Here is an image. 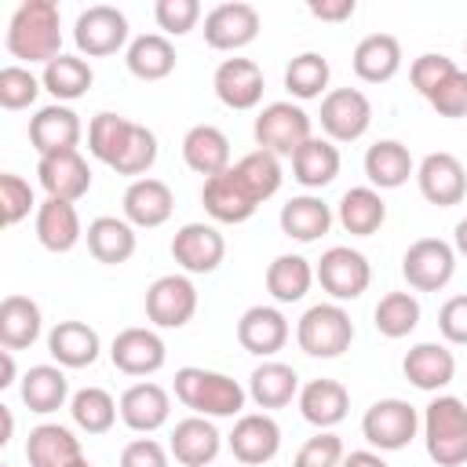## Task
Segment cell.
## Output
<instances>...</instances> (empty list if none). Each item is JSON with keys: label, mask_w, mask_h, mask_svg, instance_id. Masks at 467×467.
Here are the masks:
<instances>
[{"label": "cell", "mask_w": 467, "mask_h": 467, "mask_svg": "<svg viewBox=\"0 0 467 467\" xmlns=\"http://www.w3.org/2000/svg\"><path fill=\"white\" fill-rule=\"evenodd\" d=\"M7 51L22 62H51L62 51V18L51 0H26L7 22Z\"/></svg>", "instance_id": "cell-1"}, {"label": "cell", "mask_w": 467, "mask_h": 467, "mask_svg": "<svg viewBox=\"0 0 467 467\" xmlns=\"http://www.w3.org/2000/svg\"><path fill=\"white\" fill-rule=\"evenodd\" d=\"M120 208H124V219H128L131 226L153 230V226H164V223L171 219V212H175V193H171L168 182L146 175V179H135V182L124 190Z\"/></svg>", "instance_id": "cell-20"}, {"label": "cell", "mask_w": 467, "mask_h": 467, "mask_svg": "<svg viewBox=\"0 0 467 467\" xmlns=\"http://www.w3.org/2000/svg\"><path fill=\"white\" fill-rule=\"evenodd\" d=\"M314 277L321 281V288L336 299V303H347V299H358L368 281H372V266L368 259L358 252V248H347V244H336L328 252H321L317 266H314Z\"/></svg>", "instance_id": "cell-9"}, {"label": "cell", "mask_w": 467, "mask_h": 467, "mask_svg": "<svg viewBox=\"0 0 467 467\" xmlns=\"http://www.w3.org/2000/svg\"><path fill=\"white\" fill-rule=\"evenodd\" d=\"M281 449V427L274 416L266 412H244L237 416L234 431H230V452L234 460L248 463V467H263L277 456Z\"/></svg>", "instance_id": "cell-18"}, {"label": "cell", "mask_w": 467, "mask_h": 467, "mask_svg": "<svg viewBox=\"0 0 467 467\" xmlns=\"http://www.w3.org/2000/svg\"><path fill=\"white\" fill-rule=\"evenodd\" d=\"M328 77H332L328 58L317 55V51H303V55H296V58L285 66V88H288V95L299 99V102L317 99V95L328 88Z\"/></svg>", "instance_id": "cell-45"}, {"label": "cell", "mask_w": 467, "mask_h": 467, "mask_svg": "<svg viewBox=\"0 0 467 467\" xmlns=\"http://www.w3.org/2000/svg\"><path fill=\"white\" fill-rule=\"evenodd\" d=\"M175 398L193 409V416H208V420H226V416H241L248 390L215 368H197L186 365L175 372Z\"/></svg>", "instance_id": "cell-2"}, {"label": "cell", "mask_w": 467, "mask_h": 467, "mask_svg": "<svg viewBox=\"0 0 467 467\" xmlns=\"http://www.w3.org/2000/svg\"><path fill=\"white\" fill-rule=\"evenodd\" d=\"M33 204H36V201H33V186H29L22 175L4 171V175H0V215H4V226L22 223Z\"/></svg>", "instance_id": "cell-51"}, {"label": "cell", "mask_w": 467, "mask_h": 467, "mask_svg": "<svg viewBox=\"0 0 467 467\" xmlns=\"http://www.w3.org/2000/svg\"><path fill=\"white\" fill-rule=\"evenodd\" d=\"M277 223H281L285 237H292V241H299V244H310V241H317V237L328 234V226H332V208H328L321 197L303 193V197H292V201L281 204Z\"/></svg>", "instance_id": "cell-33"}, {"label": "cell", "mask_w": 467, "mask_h": 467, "mask_svg": "<svg viewBox=\"0 0 467 467\" xmlns=\"http://www.w3.org/2000/svg\"><path fill=\"white\" fill-rule=\"evenodd\" d=\"M131 131H135V120L120 117V113H95L91 124H88V150H91V157L113 168L117 157L124 153Z\"/></svg>", "instance_id": "cell-43"}, {"label": "cell", "mask_w": 467, "mask_h": 467, "mask_svg": "<svg viewBox=\"0 0 467 467\" xmlns=\"http://www.w3.org/2000/svg\"><path fill=\"white\" fill-rule=\"evenodd\" d=\"M40 84H44V91H51L58 102H73V99L88 95V88L95 84V73H91V66H88L84 58H77V55H58V58H51V62L44 66Z\"/></svg>", "instance_id": "cell-41"}, {"label": "cell", "mask_w": 467, "mask_h": 467, "mask_svg": "<svg viewBox=\"0 0 467 467\" xmlns=\"http://www.w3.org/2000/svg\"><path fill=\"white\" fill-rule=\"evenodd\" d=\"M153 161H157V135L146 124H135L124 153L113 164V171L117 175H139V179H146V171L153 168Z\"/></svg>", "instance_id": "cell-48"}, {"label": "cell", "mask_w": 467, "mask_h": 467, "mask_svg": "<svg viewBox=\"0 0 467 467\" xmlns=\"http://www.w3.org/2000/svg\"><path fill=\"white\" fill-rule=\"evenodd\" d=\"M15 383V350H0V387Z\"/></svg>", "instance_id": "cell-59"}, {"label": "cell", "mask_w": 467, "mask_h": 467, "mask_svg": "<svg viewBox=\"0 0 467 467\" xmlns=\"http://www.w3.org/2000/svg\"><path fill=\"white\" fill-rule=\"evenodd\" d=\"M365 175L372 186L379 190H398L409 182V175H416L412 168V153L405 142L398 139H379L365 150Z\"/></svg>", "instance_id": "cell-32"}, {"label": "cell", "mask_w": 467, "mask_h": 467, "mask_svg": "<svg viewBox=\"0 0 467 467\" xmlns=\"http://www.w3.org/2000/svg\"><path fill=\"white\" fill-rule=\"evenodd\" d=\"M354 73L365 84H387L398 69H401V44L390 33H368L358 40L354 58H350Z\"/></svg>", "instance_id": "cell-30"}, {"label": "cell", "mask_w": 467, "mask_h": 467, "mask_svg": "<svg viewBox=\"0 0 467 467\" xmlns=\"http://www.w3.org/2000/svg\"><path fill=\"white\" fill-rule=\"evenodd\" d=\"M234 168H237V175L244 179V186L252 190V197H255L259 204L270 201V197L281 190V179H285L281 161H277L274 153H266V150H252V153H244Z\"/></svg>", "instance_id": "cell-47"}, {"label": "cell", "mask_w": 467, "mask_h": 467, "mask_svg": "<svg viewBox=\"0 0 467 467\" xmlns=\"http://www.w3.org/2000/svg\"><path fill=\"white\" fill-rule=\"evenodd\" d=\"M226 255V241L212 223H186L171 237V259L186 274H212Z\"/></svg>", "instance_id": "cell-15"}, {"label": "cell", "mask_w": 467, "mask_h": 467, "mask_svg": "<svg viewBox=\"0 0 467 467\" xmlns=\"http://www.w3.org/2000/svg\"><path fill=\"white\" fill-rule=\"evenodd\" d=\"M321 128L332 142H354L372 124V102L358 88H332L321 99Z\"/></svg>", "instance_id": "cell-10"}, {"label": "cell", "mask_w": 467, "mask_h": 467, "mask_svg": "<svg viewBox=\"0 0 467 467\" xmlns=\"http://www.w3.org/2000/svg\"><path fill=\"white\" fill-rule=\"evenodd\" d=\"M128 73L139 80H164L175 69V47L164 33H142L124 51Z\"/></svg>", "instance_id": "cell-40"}, {"label": "cell", "mask_w": 467, "mask_h": 467, "mask_svg": "<svg viewBox=\"0 0 467 467\" xmlns=\"http://www.w3.org/2000/svg\"><path fill=\"white\" fill-rule=\"evenodd\" d=\"M401 372H405V379L412 387H420L427 394H438L441 387L452 383L456 358H452V350L445 343H416V347H409V354L401 361Z\"/></svg>", "instance_id": "cell-24"}, {"label": "cell", "mask_w": 467, "mask_h": 467, "mask_svg": "<svg viewBox=\"0 0 467 467\" xmlns=\"http://www.w3.org/2000/svg\"><path fill=\"white\" fill-rule=\"evenodd\" d=\"M26 460L29 467H73L84 460L80 438L62 423H40L26 438Z\"/></svg>", "instance_id": "cell-27"}, {"label": "cell", "mask_w": 467, "mask_h": 467, "mask_svg": "<svg viewBox=\"0 0 467 467\" xmlns=\"http://www.w3.org/2000/svg\"><path fill=\"white\" fill-rule=\"evenodd\" d=\"M416 182H420V193L438 204V208H452L467 197V171L460 164V157L438 150V153H427L416 168Z\"/></svg>", "instance_id": "cell-17"}, {"label": "cell", "mask_w": 467, "mask_h": 467, "mask_svg": "<svg viewBox=\"0 0 467 467\" xmlns=\"http://www.w3.org/2000/svg\"><path fill=\"white\" fill-rule=\"evenodd\" d=\"M336 219L339 226L350 234V237H372L383 219H387V204L379 197V190L372 186H354L339 197V208H336Z\"/></svg>", "instance_id": "cell-35"}, {"label": "cell", "mask_w": 467, "mask_h": 467, "mask_svg": "<svg viewBox=\"0 0 467 467\" xmlns=\"http://www.w3.org/2000/svg\"><path fill=\"white\" fill-rule=\"evenodd\" d=\"M420 412L409 405V401H401V398H379V401H372L368 409H365V416H361V434H365V441L368 445H376L379 452H398V449H405L412 438H416V431H420Z\"/></svg>", "instance_id": "cell-6"}, {"label": "cell", "mask_w": 467, "mask_h": 467, "mask_svg": "<svg viewBox=\"0 0 467 467\" xmlns=\"http://www.w3.org/2000/svg\"><path fill=\"white\" fill-rule=\"evenodd\" d=\"M438 332H441L449 343L467 347V292L441 303V310H438Z\"/></svg>", "instance_id": "cell-55"}, {"label": "cell", "mask_w": 467, "mask_h": 467, "mask_svg": "<svg viewBox=\"0 0 467 467\" xmlns=\"http://www.w3.org/2000/svg\"><path fill=\"white\" fill-rule=\"evenodd\" d=\"M4 467H7V463H4Z\"/></svg>", "instance_id": "cell-63"}, {"label": "cell", "mask_w": 467, "mask_h": 467, "mask_svg": "<svg viewBox=\"0 0 467 467\" xmlns=\"http://www.w3.org/2000/svg\"><path fill=\"white\" fill-rule=\"evenodd\" d=\"M255 146L274 153V157H296V150L314 139L310 131V113L296 102H270L259 109L255 124H252Z\"/></svg>", "instance_id": "cell-5"}, {"label": "cell", "mask_w": 467, "mask_h": 467, "mask_svg": "<svg viewBox=\"0 0 467 467\" xmlns=\"http://www.w3.org/2000/svg\"><path fill=\"white\" fill-rule=\"evenodd\" d=\"M117 412H120V405H117L113 394L102 390V387H80V390L69 398V416H73V423H77L84 434H106V431L113 427Z\"/></svg>", "instance_id": "cell-44"}, {"label": "cell", "mask_w": 467, "mask_h": 467, "mask_svg": "<svg viewBox=\"0 0 467 467\" xmlns=\"http://www.w3.org/2000/svg\"><path fill=\"white\" fill-rule=\"evenodd\" d=\"M201 204L215 223H244L255 215L259 201L252 197V190L244 186V179L237 175V168L230 164L223 175L204 179L201 186Z\"/></svg>", "instance_id": "cell-14"}, {"label": "cell", "mask_w": 467, "mask_h": 467, "mask_svg": "<svg viewBox=\"0 0 467 467\" xmlns=\"http://www.w3.org/2000/svg\"><path fill=\"white\" fill-rule=\"evenodd\" d=\"M237 343L255 358H274L288 343V317L277 306H248L237 321Z\"/></svg>", "instance_id": "cell-23"}, {"label": "cell", "mask_w": 467, "mask_h": 467, "mask_svg": "<svg viewBox=\"0 0 467 467\" xmlns=\"http://www.w3.org/2000/svg\"><path fill=\"white\" fill-rule=\"evenodd\" d=\"M456 69H460V66H456L449 55H441V51H427V55H420V58L412 62L409 80H412V88H416L423 99H431V95H434Z\"/></svg>", "instance_id": "cell-50"}, {"label": "cell", "mask_w": 467, "mask_h": 467, "mask_svg": "<svg viewBox=\"0 0 467 467\" xmlns=\"http://www.w3.org/2000/svg\"><path fill=\"white\" fill-rule=\"evenodd\" d=\"M372 317H376V332H379V336L401 339V336H409V332L420 325V299H416L412 292H387V296L376 303Z\"/></svg>", "instance_id": "cell-46"}, {"label": "cell", "mask_w": 467, "mask_h": 467, "mask_svg": "<svg viewBox=\"0 0 467 467\" xmlns=\"http://www.w3.org/2000/svg\"><path fill=\"white\" fill-rule=\"evenodd\" d=\"M22 401L29 412H58L69 398V379L62 372V365H33L26 376H22V387H18Z\"/></svg>", "instance_id": "cell-39"}, {"label": "cell", "mask_w": 467, "mask_h": 467, "mask_svg": "<svg viewBox=\"0 0 467 467\" xmlns=\"http://www.w3.org/2000/svg\"><path fill=\"white\" fill-rule=\"evenodd\" d=\"M40 306L29 296H7L0 303V347L4 350H26L40 339Z\"/></svg>", "instance_id": "cell-37"}, {"label": "cell", "mask_w": 467, "mask_h": 467, "mask_svg": "<svg viewBox=\"0 0 467 467\" xmlns=\"http://www.w3.org/2000/svg\"><path fill=\"white\" fill-rule=\"evenodd\" d=\"M36 182L44 186L47 197L77 204L91 190V168L77 150H58L36 161Z\"/></svg>", "instance_id": "cell-16"}, {"label": "cell", "mask_w": 467, "mask_h": 467, "mask_svg": "<svg viewBox=\"0 0 467 467\" xmlns=\"http://www.w3.org/2000/svg\"><path fill=\"white\" fill-rule=\"evenodd\" d=\"M339 175V150L332 139H306L292 157V179L306 190H325Z\"/></svg>", "instance_id": "cell-36"}, {"label": "cell", "mask_w": 467, "mask_h": 467, "mask_svg": "<svg viewBox=\"0 0 467 467\" xmlns=\"http://www.w3.org/2000/svg\"><path fill=\"white\" fill-rule=\"evenodd\" d=\"M73 467H91V463H88V460H77V463H73Z\"/></svg>", "instance_id": "cell-62"}, {"label": "cell", "mask_w": 467, "mask_h": 467, "mask_svg": "<svg viewBox=\"0 0 467 467\" xmlns=\"http://www.w3.org/2000/svg\"><path fill=\"white\" fill-rule=\"evenodd\" d=\"M306 11L314 18H321V22H343V18H350L358 11V4L354 0H310Z\"/></svg>", "instance_id": "cell-57"}, {"label": "cell", "mask_w": 467, "mask_h": 467, "mask_svg": "<svg viewBox=\"0 0 467 467\" xmlns=\"http://www.w3.org/2000/svg\"><path fill=\"white\" fill-rule=\"evenodd\" d=\"M452 248H456L460 255H467V219H460V223H456V234H452Z\"/></svg>", "instance_id": "cell-60"}, {"label": "cell", "mask_w": 467, "mask_h": 467, "mask_svg": "<svg viewBox=\"0 0 467 467\" xmlns=\"http://www.w3.org/2000/svg\"><path fill=\"white\" fill-rule=\"evenodd\" d=\"M259 36V11L244 0L215 4L204 15V44L215 51H237L248 47Z\"/></svg>", "instance_id": "cell-12"}, {"label": "cell", "mask_w": 467, "mask_h": 467, "mask_svg": "<svg viewBox=\"0 0 467 467\" xmlns=\"http://www.w3.org/2000/svg\"><path fill=\"white\" fill-rule=\"evenodd\" d=\"M401 274L416 292H441L456 274V248L441 237H420L405 248Z\"/></svg>", "instance_id": "cell-7"}, {"label": "cell", "mask_w": 467, "mask_h": 467, "mask_svg": "<svg viewBox=\"0 0 467 467\" xmlns=\"http://www.w3.org/2000/svg\"><path fill=\"white\" fill-rule=\"evenodd\" d=\"M299 412L306 423H314L317 431H328L336 423L347 420V409H350V394L339 379H310L299 387Z\"/></svg>", "instance_id": "cell-26"}, {"label": "cell", "mask_w": 467, "mask_h": 467, "mask_svg": "<svg viewBox=\"0 0 467 467\" xmlns=\"http://www.w3.org/2000/svg\"><path fill=\"white\" fill-rule=\"evenodd\" d=\"M343 441L332 431H317L314 438H306L292 460V467H339L343 463Z\"/></svg>", "instance_id": "cell-52"}, {"label": "cell", "mask_w": 467, "mask_h": 467, "mask_svg": "<svg viewBox=\"0 0 467 467\" xmlns=\"http://www.w3.org/2000/svg\"><path fill=\"white\" fill-rule=\"evenodd\" d=\"M0 416H4V434H0V445H7V441H11V431H15V420H11V409H7V405H0Z\"/></svg>", "instance_id": "cell-61"}, {"label": "cell", "mask_w": 467, "mask_h": 467, "mask_svg": "<svg viewBox=\"0 0 467 467\" xmlns=\"http://www.w3.org/2000/svg\"><path fill=\"white\" fill-rule=\"evenodd\" d=\"M182 161L190 171L212 179L230 168V139L215 124H193L182 135Z\"/></svg>", "instance_id": "cell-28"}, {"label": "cell", "mask_w": 467, "mask_h": 467, "mask_svg": "<svg viewBox=\"0 0 467 467\" xmlns=\"http://www.w3.org/2000/svg\"><path fill=\"white\" fill-rule=\"evenodd\" d=\"M117 405H120L124 427H131L135 434H153V431L164 427L168 416H171V398H168V390H164L161 383H150V379L131 383V387L120 394Z\"/></svg>", "instance_id": "cell-21"}, {"label": "cell", "mask_w": 467, "mask_h": 467, "mask_svg": "<svg viewBox=\"0 0 467 467\" xmlns=\"http://www.w3.org/2000/svg\"><path fill=\"white\" fill-rule=\"evenodd\" d=\"M99 350H102L99 332L84 321H58L47 332V354L62 368H88V365H95Z\"/></svg>", "instance_id": "cell-29"}, {"label": "cell", "mask_w": 467, "mask_h": 467, "mask_svg": "<svg viewBox=\"0 0 467 467\" xmlns=\"http://www.w3.org/2000/svg\"><path fill=\"white\" fill-rule=\"evenodd\" d=\"M84 237L80 230V215L73 208V201H58V197H47L40 208H36V241L47 248V252H69L77 248V241Z\"/></svg>", "instance_id": "cell-31"}, {"label": "cell", "mask_w": 467, "mask_h": 467, "mask_svg": "<svg viewBox=\"0 0 467 467\" xmlns=\"http://www.w3.org/2000/svg\"><path fill=\"white\" fill-rule=\"evenodd\" d=\"M339 467H387V460L372 449H358V452H347Z\"/></svg>", "instance_id": "cell-58"}, {"label": "cell", "mask_w": 467, "mask_h": 467, "mask_svg": "<svg viewBox=\"0 0 467 467\" xmlns=\"http://www.w3.org/2000/svg\"><path fill=\"white\" fill-rule=\"evenodd\" d=\"M248 398L259 409H285L292 398H299V376L285 361H263L248 376Z\"/></svg>", "instance_id": "cell-38"}, {"label": "cell", "mask_w": 467, "mask_h": 467, "mask_svg": "<svg viewBox=\"0 0 467 467\" xmlns=\"http://www.w3.org/2000/svg\"><path fill=\"white\" fill-rule=\"evenodd\" d=\"M88 252L106 263V266H120L135 255V226L128 219L117 215H99L88 223Z\"/></svg>", "instance_id": "cell-34"}, {"label": "cell", "mask_w": 467, "mask_h": 467, "mask_svg": "<svg viewBox=\"0 0 467 467\" xmlns=\"http://www.w3.org/2000/svg\"><path fill=\"white\" fill-rule=\"evenodd\" d=\"M296 339H299V350L310 358H339L343 350H350L354 321L339 303H314L299 317Z\"/></svg>", "instance_id": "cell-4"}, {"label": "cell", "mask_w": 467, "mask_h": 467, "mask_svg": "<svg viewBox=\"0 0 467 467\" xmlns=\"http://www.w3.org/2000/svg\"><path fill=\"white\" fill-rule=\"evenodd\" d=\"M314 285V266L303 255H277L266 266V292L277 303H299Z\"/></svg>", "instance_id": "cell-42"}, {"label": "cell", "mask_w": 467, "mask_h": 467, "mask_svg": "<svg viewBox=\"0 0 467 467\" xmlns=\"http://www.w3.org/2000/svg\"><path fill=\"white\" fill-rule=\"evenodd\" d=\"M219 445H223V434L215 431V423L208 416H186L175 423L171 431V456L182 463V467H208L215 456H219Z\"/></svg>", "instance_id": "cell-25"}, {"label": "cell", "mask_w": 467, "mask_h": 467, "mask_svg": "<svg viewBox=\"0 0 467 467\" xmlns=\"http://www.w3.org/2000/svg\"><path fill=\"white\" fill-rule=\"evenodd\" d=\"M423 445L438 467L467 463V405L456 394H438L423 409Z\"/></svg>", "instance_id": "cell-3"}, {"label": "cell", "mask_w": 467, "mask_h": 467, "mask_svg": "<svg viewBox=\"0 0 467 467\" xmlns=\"http://www.w3.org/2000/svg\"><path fill=\"white\" fill-rule=\"evenodd\" d=\"M197 314V288L186 274H164L146 288V317L157 328H182Z\"/></svg>", "instance_id": "cell-11"}, {"label": "cell", "mask_w": 467, "mask_h": 467, "mask_svg": "<svg viewBox=\"0 0 467 467\" xmlns=\"http://www.w3.org/2000/svg\"><path fill=\"white\" fill-rule=\"evenodd\" d=\"M427 102L434 106L438 117H449V120L467 117V69H456Z\"/></svg>", "instance_id": "cell-54"}, {"label": "cell", "mask_w": 467, "mask_h": 467, "mask_svg": "<svg viewBox=\"0 0 467 467\" xmlns=\"http://www.w3.org/2000/svg\"><path fill=\"white\" fill-rule=\"evenodd\" d=\"M153 18L164 29V36H186L201 18V4L197 0H157Z\"/></svg>", "instance_id": "cell-53"}, {"label": "cell", "mask_w": 467, "mask_h": 467, "mask_svg": "<svg viewBox=\"0 0 467 467\" xmlns=\"http://www.w3.org/2000/svg\"><path fill=\"white\" fill-rule=\"evenodd\" d=\"M73 44L80 55L102 58V55H117L128 44V18L124 11L109 7V4H91L77 15L73 22Z\"/></svg>", "instance_id": "cell-8"}, {"label": "cell", "mask_w": 467, "mask_h": 467, "mask_svg": "<svg viewBox=\"0 0 467 467\" xmlns=\"http://www.w3.org/2000/svg\"><path fill=\"white\" fill-rule=\"evenodd\" d=\"M109 361L124 376H153L168 361V347L153 328H120L109 343Z\"/></svg>", "instance_id": "cell-13"}, {"label": "cell", "mask_w": 467, "mask_h": 467, "mask_svg": "<svg viewBox=\"0 0 467 467\" xmlns=\"http://www.w3.org/2000/svg\"><path fill=\"white\" fill-rule=\"evenodd\" d=\"M40 77H33L26 66H4L0 69V106L4 109H26L40 95Z\"/></svg>", "instance_id": "cell-49"}, {"label": "cell", "mask_w": 467, "mask_h": 467, "mask_svg": "<svg viewBox=\"0 0 467 467\" xmlns=\"http://www.w3.org/2000/svg\"><path fill=\"white\" fill-rule=\"evenodd\" d=\"M212 88L230 109H255L263 102V69L252 58H223L215 66Z\"/></svg>", "instance_id": "cell-19"}, {"label": "cell", "mask_w": 467, "mask_h": 467, "mask_svg": "<svg viewBox=\"0 0 467 467\" xmlns=\"http://www.w3.org/2000/svg\"><path fill=\"white\" fill-rule=\"evenodd\" d=\"M120 467H168V452L153 438H135L120 449Z\"/></svg>", "instance_id": "cell-56"}, {"label": "cell", "mask_w": 467, "mask_h": 467, "mask_svg": "<svg viewBox=\"0 0 467 467\" xmlns=\"http://www.w3.org/2000/svg\"><path fill=\"white\" fill-rule=\"evenodd\" d=\"M80 131H84L80 117L62 102H51V106H44L29 117V142L40 157L58 153V150H77Z\"/></svg>", "instance_id": "cell-22"}]
</instances>
